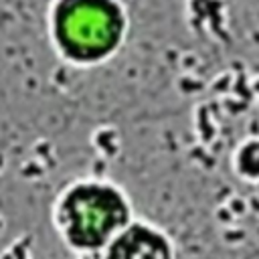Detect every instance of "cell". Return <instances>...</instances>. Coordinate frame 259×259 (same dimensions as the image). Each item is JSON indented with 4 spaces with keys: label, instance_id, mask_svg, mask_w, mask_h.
<instances>
[{
    "label": "cell",
    "instance_id": "obj_1",
    "mask_svg": "<svg viewBox=\"0 0 259 259\" xmlns=\"http://www.w3.org/2000/svg\"><path fill=\"white\" fill-rule=\"evenodd\" d=\"M51 217L61 241L77 253L103 251L134 221L125 192L97 178L65 186L55 198Z\"/></svg>",
    "mask_w": 259,
    "mask_h": 259
},
{
    "label": "cell",
    "instance_id": "obj_2",
    "mask_svg": "<svg viewBox=\"0 0 259 259\" xmlns=\"http://www.w3.org/2000/svg\"><path fill=\"white\" fill-rule=\"evenodd\" d=\"M127 12L119 0H53L47 32L61 59L89 67L111 59L125 40Z\"/></svg>",
    "mask_w": 259,
    "mask_h": 259
},
{
    "label": "cell",
    "instance_id": "obj_3",
    "mask_svg": "<svg viewBox=\"0 0 259 259\" xmlns=\"http://www.w3.org/2000/svg\"><path fill=\"white\" fill-rule=\"evenodd\" d=\"M103 259H176L166 233L146 221H132L103 249Z\"/></svg>",
    "mask_w": 259,
    "mask_h": 259
}]
</instances>
